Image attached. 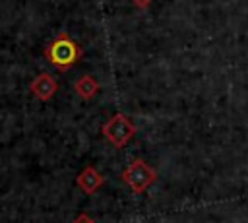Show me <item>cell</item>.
Masks as SVG:
<instances>
[{
  "label": "cell",
  "instance_id": "5",
  "mask_svg": "<svg viewBox=\"0 0 248 223\" xmlns=\"http://www.w3.org/2000/svg\"><path fill=\"white\" fill-rule=\"evenodd\" d=\"M103 176H101V173L95 169V167H91V165H87L79 175H78V178H76V182H78V186L85 192V194H93V192H97L101 186H103Z\"/></svg>",
  "mask_w": 248,
  "mask_h": 223
},
{
  "label": "cell",
  "instance_id": "4",
  "mask_svg": "<svg viewBox=\"0 0 248 223\" xmlns=\"http://www.w3.org/2000/svg\"><path fill=\"white\" fill-rule=\"evenodd\" d=\"M29 89H31V93H33L37 99L48 101V99L56 93L58 83H56V80H54L50 74H39V76L29 83Z\"/></svg>",
  "mask_w": 248,
  "mask_h": 223
},
{
  "label": "cell",
  "instance_id": "6",
  "mask_svg": "<svg viewBox=\"0 0 248 223\" xmlns=\"http://www.w3.org/2000/svg\"><path fill=\"white\" fill-rule=\"evenodd\" d=\"M74 89H76V93H78L79 97H83V99H91V97L99 91V81H97L93 76L85 74V76H81V78L74 83Z\"/></svg>",
  "mask_w": 248,
  "mask_h": 223
},
{
  "label": "cell",
  "instance_id": "2",
  "mask_svg": "<svg viewBox=\"0 0 248 223\" xmlns=\"http://www.w3.org/2000/svg\"><path fill=\"white\" fill-rule=\"evenodd\" d=\"M157 178V173L143 161V159H134L126 171L122 173V180L132 188V192L141 194L145 192Z\"/></svg>",
  "mask_w": 248,
  "mask_h": 223
},
{
  "label": "cell",
  "instance_id": "1",
  "mask_svg": "<svg viewBox=\"0 0 248 223\" xmlns=\"http://www.w3.org/2000/svg\"><path fill=\"white\" fill-rule=\"evenodd\" d=\"M45 56L58 70H68L81 58V47L68 33H58L45 47Z\"/></svg>",
  "mask_w": 248,
  "mask_h": 223
},
{
  "label": "cell",
  "instance_id": "8",
  "mask_svg": "<svg viewBox=\"0 0 248 223\" xmlns=\"http://www.w3.org/2000/svg\"><path fill=\"white\" fill-rule=\"evenodd\" d=\"M134 4L140 6V8H145V6L149 4V0H134Z\"/></svg>",
  "mask_w": 248,
  "mask_h": 223
},
{
  "label": "cell",
  "instance_id": "7",
  "mask_svg": "<svg viewBox=\"0 0 248 223\" xmlns=\"http://www.w3.org/2000/svg\"><path fill=\"white\" fill-rule=\"evenodd\" d=\"M74 223H97V221H93V219H89L87 215H79V217H78V219H76Z\"/></svg>",
  "mask_w": 248,
  "mask_h": 223
},
{
  "label": "cell",
  "instance_id": "3",
  "mask_svg": "<svg viewBox=\"0 0 248 223\" xmlns=\"http://www.w3.org/2000/svg\"><path fill=\"white\" fill-rule=\"evenodd\" d=\"M134 134H136L134 124L130 122V118L126 114H120V112H116L103 124V136L114 147H124L134 138Z\"/></svg>",
  "mask_w": 248,
  "mask_h": 223
}]
</instances>
